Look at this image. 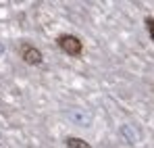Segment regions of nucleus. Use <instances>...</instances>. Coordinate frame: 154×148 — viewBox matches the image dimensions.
Segmentation results:
<instances>
[{
	"label": "nucleus",
	"instance_id": "obj_1",
	"mask_svg": "<svg viewBox=\"0 0 154 148\" xmlns=\"http://www.w3.org/2000/svg\"><path fill=\"white\" fill-rule=\"evenodd\" d=\"M56 46L63 50L67 56H81L83 54V42L73 36V33H60L58 38H56Z\"/></svg>",
	"mask_w": 154,
	"mask_h": 148
},
{
	"label": "nucleus",
	"instance_id": "obj_2",
	"mask_svg": "<svg viewBox=\"0 0 154 148\" xmlns=\"http://www.w3.org/2000/svg\"><path fill=\"white\" fill-rule=\"evenodd\" d=\"M19 56L23 58V63H25V65H31V67L42 65V61H44L42 50L35 48V46H33V44H29V42H23V44L19 46Z\"/></svg>",
	"mask_w": 154,
	"mask_h": 148
},
{
	"label": "nucleus",
	"instance_id": "obj_3",
	"mask_svg": "<svg viewBox=\"0 0 154 148\" xmlns=\"http://www.w3.org/2000/svg\"><path fill=\"white\" fill-rule=\"evenodd\" d=\"M65 146L67 148H92L85 140L75 138V136H67V138H65Z\"/></svg>",
	"mask_w": 154,
	"mask_h": 148
},
{
	"label": "nucleus",
	"instance_id": "obj_4",
	"mask_svg": "<svg viewBox=\"0 0 154 148\" xmlns=\"http://www.w3.org/2000/svg\"><path fill=\"white\" fill-rule=\"evenodd\" d=\"M146 27H148V33L154 40V17H146Z\"/></svg>",
	"mask_w": 154,
	"mask_h": 148
}]
</instances>
